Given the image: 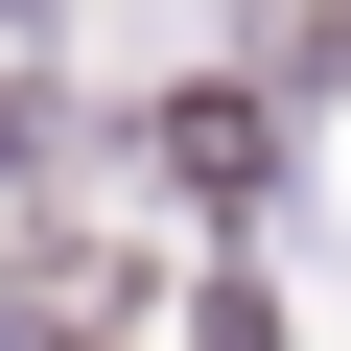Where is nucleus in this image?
<instances>
[{"instance_id":"nucleus-1","label":"nucleus","mask_w":351,"mask_h":351,"mask_svg":"<svg viewBox=\"0 0 351 351\" xmlns=\"http://www.w3.org/2000/svg\"><path fill=\"white\" fill-rule=\"evenodd\" d=\"M258 47H281V71L328 94V71H351V0H258Z\"/></svg>"}]
</instances>
